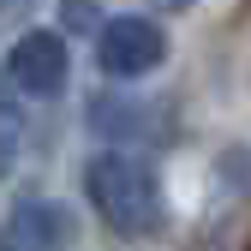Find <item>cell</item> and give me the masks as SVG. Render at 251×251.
Segmentation results:
<instances>
[{
	"label": "cell",
	"mask_w": 251,
	"mask_h": 251,
	"mask_svg": "<svg viewBox=\"0 0 251 251\" xmlns=\"http://www.w3.org/2000/svg\"><path fill=\"white\" fill-rule=\"evenodd\" d=\"M155 6H174V12H185V6H192V0H155Z\"/></svg>",
	"instance_id": "obj_7"
},
{
	"label": "cell",
	"mask_w": 251,
	"mask_h": 251,
	"mask_svg": "<svg viewBox=\"0 0 251 251\" xmlns=\"http://www.w3.org/2000/svg\"><path fill=\"white\" fill-rule=\"evenodd\" d=\"M78 233L72 209L54 198H18L0 222V251H66Z\"/></svg>",
	"instance_id": "obj_4"
},
{
	"label": "cell",
	"mask_w": 251,
	"mask_h": 251,
	"mask_svg": "<svg viewBox=\"0 0 251 251\" xmlns=\"http://www.w3.org/2000/svg\"><path fill=\"white\" fill-rule=\"evenodd\" d=\"M90 132L96 138H150V108L132 102L120 90V96H96L90 102Z\"/></svg>",
	"instance_id": "obj_5"
},
{
	"label": "cell",
	"mask_w": 251,
	"mask_h": 251,
	"mask_svg": "<svg viewBox=\"0 0 251 251\" xmlns=\"http://www.w3.org/2000/svg\"><path fill=\"white\" fill-rule=\"evenodd\" d=\"M66 72H72V54H66V36H60V30H24L12 42V54H6V78L24 96H36V102L60 96V90H66Z\"/></svg>",
	"instance_id": "obj_2"
},
{
	"label": "cell",
	"mask_w": 251,
	"mask_h": 251,
	"mask_svg": "<svg viewBox=\"0 0 251 251\" xmlns=\"http://www.w3.org/2000/svg\"><path fill=\"white\" fill-rule=\"evenodd\" d=\"M12 155H18V132H12V120H0V179L12 174Z\"/></svg>",
	"instance_id": "obj_6"
},
{
	"label": "cell",
	"mask_w": 251,
	"mask_h": 251,
	"mask_svg": "<svg viewBox=\"0 0 251 251\" xmlns=\"http://www.w3.org/2000/svg\"><path fill=\"white\" fill-rule=\"evenodd\" d=\"M96 60L108 78H144L168 60V36L155 18H108L102 24V42H96Z\"/></svg>",
	"instance_id": "obj_3"
},
{
	"label": "cell",
	"mask_w": 251,
	"mask_h": 251,
	"mask_svg": "<svg viewBox=\"0 0 251 251\" xmlns=\"http://www.w3.org/2000/svg\"><path fill=\"white\" fill-rule=\"evenodd\" d=\"M84 198L120 239H150L162 227V179L126 150H102L84 162Z\"/></svg>",
	"instance_id": "obj_1"
}]
</instances>
